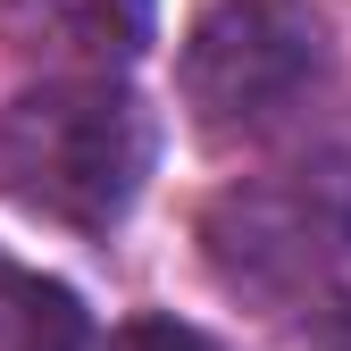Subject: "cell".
Wrapping results in <instances>:
<instances>
[{
	"label": "cell",
	"instance_id": "6da1fadb",
	"mask_svg": "<svg viewBox=\"0 0 351 351\" xmlns=\"http://www.w3.org/2000/svg\"><path fill=\"white\" fill-rule=\"evenodd\" d=\"M151 159L159 125L125 75H42L0 109V184L75 234L117 226Z\"/></svg>",
	"mask_w": 351,
	"mask_h": 351
},
{
	"label": "cell",
	"instance_id": "7a4b0ae2",
	"mask_svg": "<svg viewBox=\"0 0 351 351\" xmlns=\"http://www.w3.org/2000/svg\"><path fill=\"white\" fill-rule=\"evenodd\" d=\"M201 268L251 310H310L351 259V151L318 143L259 176H234L201 209Z\"/></svg>",
	"mask_w": 351,
	"mask_h": 351
},
{
	"label": "cell",
	"instance_id": "3957f363",
	"mask_svg": "<svg viewBox=\"0 0 351 351\" xmlns=\"http://www.w3.org/2000/svg\"><path fill=\"white\" fill-rule=\"evenodd\" d=\"M326 84V17L310 0H209L184 34L176 93L209 143H251Z\"/></svg>",
	"mask_w": 351,
	"mask_h": 351
},
{
	"label": "cell",
	"instance_id": "277c9868",
	"mask_svg": "<svg viewBox=\"0 0 351 351\" xmlns=\"http://www.w3.org/2000/svg\"><path fill=\"white\" fill-rule=\"evenodd\" d=\"M0 25L51 75H125L159 17L151 0H0Z\"/></svg>",
	"mask_w": 351,
	"mask_h": 351
},
{
	"label": "cell",
	"instance_id": "5b68a950",
	"mask_svg": "<svg viewBox=\"0 0 351 351\" xmlns=\"http://www.w3.org/2000/svg\"><path fill=\"white\" fill-rule=\"evenodd\" d=\"M84 343H93L84 301L0 251V351H84Z\"/></svg>",
	"mask_w": 351,
	"mask_h": 351
},
{
	"label": "cell",
	"instance_id": "8992f818",
	"mask_svg": "<svg viewBox=\"0 0 351 351\" xmlns=\"http://www.w3.org/2000/svg\"><path fill=\"white\" fill-rule=\"evenodd\" d=\"M101 351H217L201 326H184V318H125Z\"/></svg>",
	"mask_w": 351,
	"mask_h": 351
},
{
	"label": "cell",
	"instance_id": "52a82bcc",
	"mask_svg": "<svg viewBox=\"0 0 351 351\" xmlns=\"http://www.w3.org/2000/svg\"><path fill=\"white\" fill-rule=\"evenodd\" d=\"M293 351H351V318L335 310V301H310L301 310V343Z\"/></svg>",
	"mask_w": 351,
	"mask_h": 351
}]
</instances>
